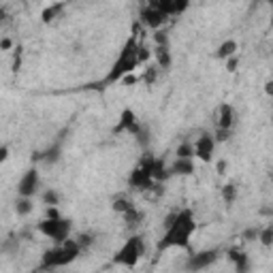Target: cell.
I'll return each instance as SVG.
<instances>
[{"label":"cell","mask_w":273,"mask_h":273,"mask_svg":"<svg viewBox=\"0 0 273 273\" xmlns=\"http://www.w3.org/2000/svg\"><path fill=\"white\" fill-rule=\"evenodd\" d=\"M137 51H139V43H137V36L130 34V39L124 43V47H122L120 56H117V60L113 62V66L109 68V73L105 75L103 81L98 83H90L85 85V88H94V90H105L109 88V85L113 83H122V79L128 77V75H132V71L139 66V58H137Z\"/></svg>","instance_id":"obj_1"},{"label":"cell","mask_w":273,"mask_h":273,"mask_svg":"<svg viewBox=\"0 0 273 273\" xmlns=\"http://www.w3.org/2000/svg\"><path fill=\"white\" fill-rule=\"evenodd\" d=\"M194 231H196V222H194L192 209H179L177 220H175V224L169 231H164L156 250L164 252V250H171V248H190V237L194 235Z\"/></svg>","instance_id":"obj_2"},{"label":"cell","mask_w":273,"mask_h":273,"mask_svg":"<svg viewBox=\"0 0 273 273\" xmlns=\"http://www.w3.org/2000/svg\"><path fill=\"white\" fill-rule=\"evenodd\" d=\"M81 252L83 250H81L77 239H66L64 243L53 245L51 250H47V252L41 256V269L49 271V269H58V267H66V265L75 263Z\"/></svg>","instance_id":"obj_3"},{"label":"cell","mask_w":273,"mask_h":273,"mask_svg":"<svg viewBox=\"0 0 273 273\" xmlns=\"http://www.w3.org/2000/svg\"><path fill=\"white\" fill-rule=\"evenodd\" d=\"M145 254V239L141 235H132L126 239V243L113 254V265L122 267H137V263L141 260V256Z\"/></svg>","instance_id":"obj_4"},{"label":"cell","mask_w":273,"mask_h":273,"mask_svg":"<svg viewBox=\"0 0 273 273\" xmlns=\"http://www.w3.org/2000/svg\"><path fill=\"white\" fill-rule=\"evenodd\" d=\"M71 228H73V224H71V220H66V218H60V220H49V218H45V220H41L36 224V231H39L43 237L51 239L56 245L66 241Z\"/></svg>","instance_id":"obj_5"},{"label":"cell","mask_w":273,"mask_h":273,"mask_svg":"<svg viewBox=\"0 0 273 273\" xmlns=\"http://www.w3.org/2000/svg\"><path fill=\"white\" fill-rule=\"evenodd\" d=\"M139 167L145 169L149 173V177H152L156 184H164L169 177H171V171L169 167L164 164L162 158H156V156H143V160L139 162Z\"/></svg>","instance_id":"obj_6"},{"label":"cell","mask_w":273,"mask_h":273,"mask_svg":"<svg viewBox=\"0 0 273 273\" xmlns=\"http://www.w3.org/2000/svg\"><path fill=\"white\" fill-rule=\"evenodd\" d=\"M218 258H220V250H218V248L196 252V254H192L188 258V263H186V271H190V273L203 271V269H207V267H211Z\"/></svg>","instance_id":"obj_7"},{"label":"cell","mask_w":273,"mask_h":273,"mask_svg":"<svg viewBox=\"0 0 273 273\" xmlns=\"http://www.w3.org/2000/svg\"><path fill=\"white\" fill-rule=\"evenodd\" d=\"M39 184H41V175H39V169L36 167H30L21 175V179L17 181V196H26V199H32L39 190Z\"/></svg>","instance_id":"obj_8"},{"label":"cell","mask_w":273,"mask_h":273,"mask_svg":"<svg viewBox=\"0 0 273 273\" xmlns=\"http://www.w3.org/2000/svg\"><path fill=\"white\" fill-rule=\"evenodd\" d=\"M141 122L137 120V113L132 109H124L120 113V120H117V124L113 126V135H120V132H128V135L137 137L139 130H141Z\"/></svg>","instance_id":"obj_9"},{"label":"cell","mask_w":273,"mask_h":273,"mask_svg":"<svg viewBox=\"0 0 273 273\" xmlns=\"http://www.w3.org/2000/svg\"><path fill=\"white\" fill-rule=\"evenodd\" d=\"M139 21H141L143 26H147L149 30H162V26H164V21H167V17H164L160 11L156 9H152L149 4H143L141 11H139Z\"/></svg>","instance_id":"obj_10"},{"label":"cell","mask_w":273,"mask_h":273,"mask_svg":"<svg viewBox=\"0 0 273 273\" xmlns=\"http://www.w3.org/2000/svg\"><path fill=\"white\" fill-rule=\"evenodd\" d=\"M128 186H130L132 190H154V186H156V181L149 177V173L145 169L141 167H135L130 171V175H128Z\"/></svg>","instance_id":"obj_11"},{"label":"cell","mask_w":273,"mask_h":273,"mask_svg":"<svg viewBox=\"0 0 273 273\" xmlns=\"http://www.w3.org/2000/svg\"><path fill=\"white\" fill-rule=\"evenodd\" d=\"M213 149H216V139H213V135L211 132H203L194 143L196 158H201L203 162H209V160L213 158Z\"/></svg>","instance_id":"obj_12"},{"label":"cell","mask_w":273,"mask_h":273,"mask_svg":"<svg viewBox=\"0 0 273 273\" xmlns=\"http://www.w3.org/2000/svg\"><path fill=\"white\" fill-rule=\"evenodd\" d=\"M66 132H68V128H64L60 135H58L56 141H53L47 149H43V162H45V164L53 167V164L60 162V158H62V149H64V135H66Z\"/></svg>","instance_id":"obj_13"},{"label":"cell","mask_w":273,"mask_h":273,"mask_svg":"<svg viewBox=\"0 0 273 273\" xmlns=\"http://www.w3.org/2000/svg\"><path fill=\"white\" fill-rule=\"evenodd\" d=\"M171 175H177V177H186V175H194V160L192 158H175L173 164L169 167Z\"/></svg>","instance_id":"obj_14"},{"label":"cell","mask_w":273,"mask_h":273,"mask_svg":"<svg viewBox=\"0 0 273 273\" xmlns=\"http://www.w3.org/2000/svg\"><path fill=\"white\" fill-rule=\"evenodd\" d=\"M233 126H235V109H233V105L222 103L220 111H218V128L233 130Z\"/></svg>","instance_id":"obj_15"},{"label":"cell","mask_w":273,"mask_h":273,"mask_svg":"<svg viewBox=\"0 0 273 273\" xmlns=\"http://www.w3.org/2000/svg\"><path fill=\"white\" fill-rule=\"evenodd\" d=\"M154 60H156L158 68H162V71H171V66H173L171 47H154Z\"/></svg>","instance_id":"obj_16"},{"label":"cell","mask_w":273,"mask_h":273,"mask_svg":"<svg viewBox=\"0 0 273 273\" xmlns=\"http://www.w3.org/2000/svg\"><path fill=\"white\" fill-rule=\"evenodd\" d=\"M237 49H239L237 41H235V39H228V41H224L222 45L218 47V49H216V53H213V56H216L218 60H228V58L237 56Z\"/></svg>","instance_id":"obj_17"},{"label":"cell","mask_w":273,"mask_h":273,"mask_svg":"<svg viewBox=\"0 0 273 273\" xmlns=\"http://www.w3.org/2000/svg\"><path fill=\"white\" fill-rule=\"evenodd\" d=\"M64 9H66V4H64V2H53V4H49L47 9H43V13H41V21H43V24H51V21L56 19Z\"/></svg>","instance_id":"obj_18"},{"label":"cell","mask_w":273,"mask_h":273,"mask_svg":"<svg viewBox=\"0 0 273 273\" xmlns=\"http://www.w3.org/2000/svg\"><path fill=\"white\" fill-rule=\"evenodd\" d=\"M32 209H34V201L32 199H26V196H17V199H15V213H17L19 218L30 216Z\"/></svg>","instance_id":"obj_19"},{"label":"cell","mask_w":273,"mask_h":273,"mask_svg":"<svg viewBox=\"0 0 273 273\" xmlns=\"http://www.w3.org/2000/svg\"><path fill=\"white\" fill-rule=\"evenodd\" d=\"M132 207H137L135 203H132L130 199H126L124 194H120V196H115L113 203H111V209H113L115 213H120V216H124L126 211H130Z\"/></svg>","instance_id":"obj_20"},{"label":"cell","mask_w":273,"mask_h":273,"mask_svg":"<svg viewBox=\"0 0 273 273\" xmlns=\"http://www.w3.org/2000/svg\"><path fill=\"white\" fill-rule=\"evenodd\" d=\"M237 199H239V188H237V186H235V184L222 186V201L226 203V207H231Z\"/></svg>","instance_id":"obj_21"},{"label":"cell","mask_w":273,"mask_h":273,"mask_svg":"<svg viewBox=\"0 0 273 273\" xmlns=\"http://www.w3.org/2000/svg\"><path fill=\"white\" fill-rule=\"evenodd\" d=\"M122 218H124V222L128 224V226H139V224L143 222V218H145V213H143L141 209H137V207H132V209L126 211Z\"/></svg>","instance_id":"obj_22"},{"label":"cell","mask_w":273,"mask_h":273,"mask_svg":"<svg viewBox=\"0 0 273 273\" xmlns=\"http://www.w3.org/2000/svg\"><path fill=\"white\" fill-rule=\"evenodd\" d=\"M194 143L190 141H181L177 149H175V158H194Z\"/></svg>","instance_id":"obj_23"},{"label":"cell","mask_w":273,"mask_h":273,"mask_svg":"<svg viewBox=\"0 0 273 273\" xmlns=\"http://www.w3.org/2000/svg\"><path fill=\"white\" fill-rule=\"evenodd\" d=\"M2 254H17V250H19V239L15 237V235H11L9 239H4L2 241Z\"/></svg>","instance_id":"obj_24"},{"label":"cell","mask_w":273,"mask_h":273,"mask_svg":"<svg viewBox=\"0 0 273 273\" xmlns=\"http://www.w3.org/2000/svg\"><path fill=\"white\" fill-rule=\"evenodd\" d=\"M43 203H45L47 207H58L60 205V194H58L53 188H47L43 192Z\"/></svg>","instance_id":"obj_25"},{"label":"cell","mask_w":273,"mask_h":273,"mask_svg":"<svg viewBox=\"0 0 273 273\" xmlns=\"http://www.w3.org/2000/svg\"><path fill=\"white\" fill-rule=\"evenodd\" d=\"M154 47H171V39L167 30H156L154 32Z\"/></svg>","instance_id":"obj_26"},{"label":"cell","mask_w":273,"mask_h":273,"mask_svg":"<svg viewBox=\"0 0 273 273\" xmlns=\"http://www.w3.org/2000/svg\"><path fill=\"white\" fill-rule=\"evenodd\" d=\"M260 231H263L260 226H248V228H245V231L241 233V241H245V243L256 241V239L260 237Z\"/></svg>","instance_id":"obj_27"},{"label":"cell","mask_w":273,"mask_h":273,"mask_svg":"<svg viewBox=\"0 0 273 273\" xmlns=\"http://www.w3.org/2000/svg\"><path fill=\"white\" fill-rule=\"evenodd\" d=\"M258 241L265 245V248H271L273 245V224H267V226L260 231V237H258Z\"/></svg>","instance_id":"obj_28"},{"label":"cell","mask_w":273,"mask_h":273,"mask_svg":"<svg viewBox=\"0 0 273 273\" xmlns=\"http://www.w3.org/2000/svg\"><path fill=\"white\" fill-rule=\"evenodd\" d=\"M135 139H137V143H139V145H141L143 149H147V147H149V126L143 124L141 130H139V135H137Z\"/></svg>","instance_id":"obj_29"},{"label":"cell","mask_w":273,"mask_h":273,"mask_svg":"<svg viewBox=\"0 0 273 273\" xmlns=\"http://www.w3.org/2000/svg\"><path fill=\"white\" fill-rule=\"evenodd\" d=\"M250 256L248 254H243L241 258L237 260V263H235V273H250Z\"/></svg>","instance_id":"obj_30"},{"label":"cell","mask_w":273,"mask_h":273,"mask_svg":"<svg viewBox=\"0 0 273 273\" xmlns=\"http://www.w3.org/2000/svg\"><path fill=\"white\" fill-rule=\"evenodd\" d=\"M231 137H233V130H224V128H218V126H216V132H213V139H216V143H226Z\"/></svg>","instance_id":"obj_31"},{"label":"cell","mask_w":273,"mask_h":273,"mask_svg":"<svg viewBox=\"0 0 273 273\" xmlns=\"http://www.w3.org/2000/svg\"><path fill=\"white\" fill-rule=\"evenodd\" d=\"M77 241H79V245H81V250H88L90 245L94 243V235H90V233H81L77 237Z\"/></svg>","instance_id":"obj_32"},{"label":"cell","mask_w":273,"mask_h":273,"mask_svg":"<svg viewBox=\"0 0 273 273\" xmlns=\"http://www.w3.org/2000/svg\"><path fill=\"white\" fill-rule=\"evenodd\" d=\"M177 216H179V211H169L167 216H164V220H162V228H164V231H169V228L173 226L175 220H177Z\"/></svg>","instance_id":"obj_33"},{"label":"cell","mask_w":273,"mask_h":273,"mask_svg":"<svg viewBox=\"0 0 273 273\" xmlns=\"http://www.w3.org/2000/svg\"><path fill=\"white\" fill-rule=\"evenodd\" d=\"M243 254H245V252H243L241 248H231V250H228V252H226V258H228V260H231V263L235 265L239 258H241Z\"/></svg>","instance_id":"obj_34"},{"label":"cell","mask_w":273,"mask_h":273,"mask_svg":"<svg viewBox=\"0 0 273 273\" xmlns=\"http://www.w3.org/2000/svg\"><path fill=\"white\" fill-rule=\"evenodd\" d=\"M149 56H152V53H149V49H147V47L139 45V51H137V58H139V66H141V64H145V62L149 60Z\"/></svg>","instance_id":"obj_35"},{"label":"cell","mask_w":273,"mask_h":273,"mask_svg":"<svg viewBox=\"0 0 273 273\" xmlns=\"http://www.w3.org/2000/svg\"><path fill=\"white\" fill-rule=\"evenodd\" d=\"M143 79H145V83H147V85H154V81L158 79V71H156L154 66H149L147 71H145V77H143Z\"/></svg>","instance_id":"obj_36"},{"label":"cell","mask_w":273,"mask_h":273,"mask_svg":"<svg viewBox=\"0 0 273 273\" xmlns=\"http://www.w3.org/2000/svg\"><path fill=\"white\" fill-rule=\"evenodd\" d=\"M237 68H239V56L228 58V60H226V71H228V73H235Z\"/></svg>","instance_id":"obj_37"},{"label":"cell","mask_w":273,"mask_h":273,"mask_svg":"<svg viewBox=\"0 0 273 273\" xmlns=\"http://www.w3.org/2000/svg\"><path fill=\"white\" fill-rule=\"evenodd\" d=\"M45 218H49V220H60V211H58V207H47L45 209Z\"/></svg>","instance_id":"obj_38"},{"label":"cell","mask_w":273,"mask_h":273,"mask_svg":"<svg viewBox=\"0 0 273 273\" xmlns=\"http://www.w3.org/2000/svg\"><path fill=\"white\" fill-rule=\"evenodd\" d=\"M258 216H263V218H273V207L263 205V207L258 209Z\"/></svg>","instance_id":"obj_39"},{"label":"cell","mask_w":273,"mask_h":273,"mask_svg":"<svg viewBox=\"0 0 273 273\" xmlns=\"http://www.w3.org/2000/svg\"><path fill=\"white\" fill-rule=\"evenodd\" d=\"M11 47H13V41H11L9 36H2V41H0V49H2V51H9Z\"/></svg>","instance_id":"obj_40"},{"label":"cell","mask_w":273,"mask_h":273,"mask_svg":"<svg viewBox=\"0 0 273 273\" xmlns=\"http://www.w3.org/2000/svg\"><path fill=\"white\" fill-rule=\"evenodd\" d=\"M175 9H177V15L184 13V11L188 9V0H175Z\"/></svg>","instance_id":"obj_41"},{"label":"cell","mask_w":273,"mask_h":273,"mask_svg":"<svg viewBox=\"0 0 273 273\" xmlns=\"http://www.w3.org/2000/svg\"><path fill=\"white\" fill-rule=\"evenodd\" d=\"M226 169H228V162H226V160H218V164H216V171H218V173L224 175V173H226Z\"/></svg>","instance_id":"obj_42"},{"label":"cell","mask_w":273,"mask_h":273,"mask_svg":"<svg viewBox=\"0 0 273 273\" xmlns=\"http://www.w3.org/2000/svg\"><path fill=\"white\" fill-rule=\"evenodd\" d=\"M7 158H9V147L2 145V147H0V162H4Z\"/></svg>","instance_id":"obj_43"},{"label":"cell","mask_w":273,"mask_h":273,"mask_svg":"<svg viewBox=\"0 0 273 273\" xmlns=\"http://www.w3.org/2000/svg\"><path fill=\"white\" fill-rule=\"evenodd\" d=\"M122 83L132 85V83H137V77H135V75H128V77H124V79H122Z\"/></svg>","instance_id":"obj_44"},{"label":"cell","mask_w":273,"mask_h":273,"mask_svg":"<svg viewBox=\"0 0 273 273\" xmlns=\"http://www.w3.org/2000/svg\"><path fill=\"white\" fill-rule=\"evenodd\" d=\"M265 94L267 96H273V81H267L265 83Z\"/></svg>","instance_id":"obj_45"},{"label":"cell","mask_w":273,"mask_h":273,"mask_svg":"<svg viewBox=\"0 0 273 273\" xmlns=\"http://www.w3.org/2000/svg\"><path fill=\"white\" fill-rule=\"evenodd\" d=\"M271 122H273V113H271Z\"/></svg>","instance_id":"obj_46"},{"label":"cell","mask_w":273,"mask_h":273,"mask_svg":"<svg viewBox=\"0 0 273 273\" xmlns=\"http://www.w3.org/2000/svg\"><path fill=\"white\" fill-rule=\"evenodd\" d=\"M271 51H273V47H271Z\"/></svg>","instance_id":"obj_47"}]
</instances>
